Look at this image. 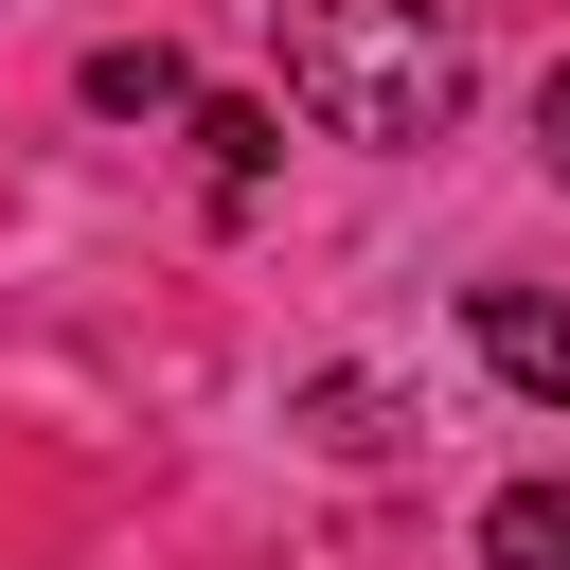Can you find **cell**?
<instances>
[{"label":"cell","mask_w":570,"mask_h":570,"mask_svg":"<svg viewBox=\"0 0 570 570\" xmlns=\"http://www.w3.org/2000/svg\"><path fill=\"white\" fill-rule=\"evenodd\" d=\"M534 160H552V196H570V71L534 89Z\"/></svg>","instance_id":"cell-6"},{"label":"cell","mask_w":570,"mask_h":570,"mask_svg":"<svg viewBox=\"0 0 570 570\" xmlns=\"http://www.w3.org/2000/svg\"><path fill=\"white\" fill-rule=\"evenodd\" d=\"M481 570H570V481H517L481 517Z\"/></svg>","instance_id":"cell-4"},{"label":"cell","mask_w":570,"mask_h":570,"mask_svg":"<svg viewBox=\"0 0 570 570\" xmlns=\"http://www.w3.org/2000/svg\"><path fill=\"white\" fill-rule=\"evenodd\" d=\"M196 142H214V178H232V196H249V178H267V142H285V125H267V107H196Z\"/></svg>","instance_id":"cell-5"},{"label":"cell","mask_w":570,"mask_h":570,"mask_svg":"<svg viewBox=\"0 0 570 570\" xmlns=\"http://www.w3.org/2000/svg\"><path fill=\"white\" fill-rule=\"evenodd\" d=\"M463 338H481L534 410H570V285H481V303H463Z\"/></svg>","instance_id":"cell-2"},{"label":"cell","mask_w":570,"mask_h":570,"mask_svg":"<svg viewBox=\"0 0 570 570\" xmlns=\"http://www.w3.org/2000/svg\"><path fill=\"white\" fill-rule=\"evenodd\" d=\"M89 107H107V125H160V107H196V71H178L160 36H125V53H89Z\"/></svg>","instance_id":"cell-3"},{"label":"cell","mask_w":570,"mask_h":570,"mask_svg":"<svg viewBox=\"0 0 570 570\" xmlns=\"http://www.w3.org/2000/svg\"><path fill=\"white\" fill-rule=\"evenodd\" d=\"M285 107H303L321 142L410 160V142L463 125V36H445L428 0H285Z\"/></svg>","instance_id":"cell-1"}]
</instances>
